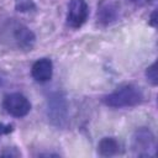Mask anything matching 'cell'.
Returning <instances> with one entry per match:
<instances>
[{
	"label": "cell",
	"instance_id": "obj_2",
	"mask_svg": "<svg viewBox=\"0 0 158 158\" xmlns=\"http://www.w3.org/2000/svg\"><path fill=\"white\" fill-rule=\"evenodd\" d=\"M144 95L139 86L135 84H123L110 94L102 96L101 101L111 109H128L138 106L143 102Z\"/></svg>",
	"mask_w": 158,
	"mask_h": 158
},
{
	"label": "cell",
	"instance_id": "obj_8",
	"mask_svg": "<svg viewBox=\"0 0 158 158\" xmlns=\"http://www.w3.org/2000/svg\"><path fill=\"white\" fill-rule=\"evenodd\" d=\"M118 15H120L118 5L111 0H102L98 6V12H96L98 22L104 26L111 25L115 21H117Z\"/></svg>",
	"mask_w": 158,
	"mask_h": 158
},
{
	"label": "cell",
	"instance_id": "obj_9",
	"mask_svg": "<svg viewBox=\"0 0 158 158\" xmlns=\"http://www.w3.org/2000/svg\"><path fill=\"white\" fill-rule=\"evenodd\" d=\"M122 152V144L116 137H102L98 143V153L101 157H114L121 154Z\"/></svg>",
	"mask_w": 158,
	"mask_h": 158
},
{
	"label": "cell",
	"instance_id": "obj_11",
	"mask_svg": "<svg viewBox=\"0 0 158 158\" xmlns=\"http://www.w3.org/2000/svg\"><path fill=\"white\" fill-rule=\"evenodd\" d=\"M35 7L32 0H16V9H19V11H30V9Z\"/></svg>",
	"mask_w": 158,
	"mask_h": 158
},
{
	"label": "cell",
	"instance_id": "obj_6",
	"mask_svg": "<svg viewBox=\"0 0 158 158\" xmlns=\"http://www.w3.org/2000/svg\"><path fill=\"white\" fill-rule=\"evenodd\" d=\"M89 17V5L86 0H70L67 11V25L70 28H80Z\"/></svg>",
	"mask_w": 158,
	"mask_h": 158
},
{
	"label": "cell",
	"instance_id": "obj_3",
	"mask_svg": "<svg viewBox=\"0 0 158 158\" xmlns=\"http://www.w3.org/2000/svg\"><path fill=\"white\" fill-rule=\"evenodd\" d=\"M46 114L48 121L56 127H64L68 121V101L63 91H54L47 99Z\"/></svg>",
	"mask_w": 158,
	"mask_h": 158
},
{
	"label": "cell",
	"instance_id": "obj_10",
	"mask_svg": "<svg viewBox=\"0 0 158 158\" xmlns=\"http://www.w3.org/2000/svg\"><path fill=\"white\" fill-rule=\"evenodd\" d=\"M146 78L148 80V83L152 85V86H157V83H158V79H157V63H152L147 69H146Z\"/></svg>",
	"mask_w": 158,
	"mask_h": 158
},
{
	"label": "cell",
	"instance_id": "obj_5",
	"mask_svg": "<svg viewBox=\"0 0 158 158\" xmlns=\"http://www.w3.org/2000/svg\"><path fill=\"white\" fill-rule=\"evenodd\" d=\"M4 111L16 118H22L27 116L32 109L31 101L22 93H9L2 99Z\"/></svg>",
	"mask_w": 158,
	"mask_h": 158
},
{
	"label": "cell",
	"instance_id": "obj_12",
	"mask_svg": "<svg viewBox=\"0 0 158 158\" xmlns=\"http://www.w3.org/2000/svg\"><path fill=\"white\" fill-rule=\"evenodd\" d=\"M15 130V125L14 123H5V122H0V137L11 133Z\"/></svg>",
	"mask_w": 158,
	"mask_h": 158
},
{
	"label": "cell",
	"instance_id": "obj_1",
	"mask_svg": "<svg viewBox=\"0 0 158 158\" xmlns=\"http://www.w3.org/2000/svg\"><path fill=\"white\" fill-rule=\"evenodd\" d=\"M0 40L19 51H31L36 43V35L25 23L9 19L0 27Z\"/></svg>",
	"mask_w": 158,
	"mask_h": 158
},
{
	"label": "cell",
	"instance_id": "obj_14",
	"mask_svg": "<svg viewBox=\"0 0 158 158\" xmlns=\"http://www.w3.org/2000/svg\"><path fill=\"white\" fill-rule=\"evenodd\" d=\"M156 15H157V12H156V10L151 14V17H149V25L152 26V27H156L157 26V20H156Z\"/></svg>",
	"mask_w": 158,
	"mask_h": 158
},
{
	"label": "cell",
	"instance_id": "obj_4",
	"mask_svg": "<svg viewBox=\"0 0 158 158\" xmlns=\"http://www.w3.org/2000/svg\"><path fill=\"white\" fill-rule=\"evenodd\" d=\"M157 141L154 133L148 127L137 128L131 137V151L136 157H154Z\"/></svg>",
	"mask_w": 158,
	"mask_h": 158
},
{
	"label": "cell",
	"instance_id": "obj_13",
	"mask_svg": "<svg viewBox=\"0 0 158 158\" xmlns=\"http://www.w3.org/2000/svg\"><path fill=\"white\" fill-rule=\"evenodd\" d=\"M133 4H136V5H139V6H142V5H149V4H152L154 0H131Z\"/></svg>",
	"mask_w": 158,
	"mask_h": 158
},
{
	"label": "cell",
	"instance_id": "obj_7",
	"mask_svg": "<svg viewBox=\"0 0 158 158\" xmlns=\"http://www.w3.org/2000/svg\"><path fill=\"white\" fill-rule=\"evenodd\" d=\"M31 77L40 84L48 83L53 77V62L49 58H40L31 67Z\"/></svg>",
	"mask_w": 158,
	"mask_h": 158
}]
</instances>
